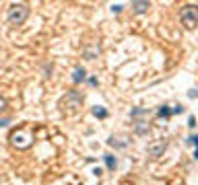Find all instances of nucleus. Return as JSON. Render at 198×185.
Listing matches in <instances>:
<instances>
[{
  "label": "nucleus",
  "instance_id": "obj_4",
  "mask_svg": "<svg viewBox=\"0 0 198 185\" xmlns=\"http://www.w3.org/2000/svg\"><path fill=\"white\" fill-rule=\"evenodd\" d=\"M103 161H105V165H107V169H109V171H114V169H116V156L105 154V156H103Z\"/></svg>",
  "mask_w": 198,
  "mask_h": 185
},
{
  "label": "nucleus",
  "instance_id": "obj_9",
  "mask_svg": "<svg viewBox=\"0 0 198 185\" xmlns=\"http://www.w3.org/2000/svg\"><path fill=\"white\" fill-rule=\"evenodd\" d=\"M186 142H188V144H194V146L198 148V136H192V138H188Z\"/></svg>",
  "mask_w": 198,
  "mask_h": 185
},
{
  "label": "nucleus",
  "instance_id": "obj_1",
  "mask_svg": "<svg viewBox=\"0 0 198 185\" xmlns=\"http://www.w3.org/2000/svg\"><path fill=\"white\" fill-rule=\"evenodd\" d=\"M182 23L186 25V29H194L198 25V8L196 6H192V4H188V6H184V10H182Z\"/></svg>",
  "mask_w": 198,
  "mask_h": 185
},
{
  "label": "nucleus",
  "instance_id": "obj_2",
  "mask_svg": "<svg viewBox=\"0 0 198 185\" xmlns=\"http://www.w3.org/2000/svg\"><path fill=\"white\" fill-rule=\"evenodd\" d=\"M27 15H29V8L25 4H15L8 10V23L10 25H21L25 19H27Z\"/></svg>",
  "mask_w": 198,
  "mask_h": 185
},
{
  "label": "nucleus",
  "instance_id": "obj_12",
  "mask_svg": "<svg viewBox=\"0 0 198 185\" xmlns=\"http://www.w3.org/2000/svg\"><path fill=\"white\" fill-rule=\"evenodd\" d=\"M112 10H114V12H120V10H122V4H114V6H112Z\"/></svg>",
  "mask_w": 198,
  "mask_h": 185
},
{
  "label": "nucleus",
  "instance_id": "obj_7",
  "mask_svg": "<svg viewBox=\"0 0 198 185\" xmlns=\"http://www.w3.org/2000/svg\"><path fill=\"white\" fill-rule=\"evenodd\" d=\"M93 115L99 117V119H105V117H107V111H105L103 107H93Z\"/></svg>",
  "mask_w": 198,
  "mask_h": 185
},
{
  "label": "nucleus",
  "instance_id": "obj_10",
  "mask_svg": "<svg viewBox=\"0 0 198 185\" xmlns=\"http://www.w3.org/2000/svg\"><path fill=\"white\" fill-rule=\"evenodd\" d=\"M188 126H190V128L196 126V117H194V115H190V117H188Z\"/></svg>",
  "mask_w": 198,
  "mask_h": 185
},
{
  "label": "nucleus",
  "instance_id": "obj_11",
  "mask_svg": "<svg viewBox=\"0 0 198 185\" xmlns=\"http://www.w3.org/2000/svg\"><path fill=\"white\" fill-rule=\"evenodd\" d=\"M188 97H190V99H196V97H198V88H192V91L188 92Z\"/></svg>",
  "mask_w": 198,
  "mask_h": 185
},
{
  "label": "nucleus",
  "instance_id": "obj_13",
  "mask_svg": "<svg viewBox=\"0 0 198 185\" xmlns=\"http://www.w3.org/2000/svg\"><path fill=\"white\" fill-rule=\"evenodd\" d=\"M184 107H173V115H178V113H182Z\"/></svg>",
  "mask_w": 198,
  "mask_h": 185
},
{
  "label": "nucleus",
  "instance_id": "obj_3",
  "mask_svg": "<svg viewBox=\"0 0 198 185\" xmlns=\"http://www.w3.org/2000/svg\"><path fill=\"white\" fill-rule=\"evenodd\" d=\"M85 76H87V72H85L83 68H76V70H74V74H72V82H76V84L83 82Z\"/></svg>",
  "mask_w": 198,
  "mask_h": 185
},
{
  "label": "nucleus",
  "instance_id": "obj_5",
  "mask_svg": "<svg viewBox=\"0 0 198 185\" xmlns=\"http://www.w3.org/2000/svg\"><path fill=\"white\" fill-rule=\"evenodd\" d=\"M163 148H165V142H159L157 146H151V148H148V152H151V154H153V156H159V154H161V150H163Z\"/></svg>",
  "mask_w": 198,
  "mask_h": 185
},
{
  "label": "nucleus",
  "instance_id": "obj_8",
  "mask_svg": "<svg viewBox=\"0 0 198 185\" xmlns=\"http://www.w3.org/2000/svg\"><path fill=\"white\" fill-rule=\"evenodd\" d=\"M169 115H173V109H167V107L159 109V117H169Z\"/></svg>",
  "mask_w": 198,
  "mask_h": 185
},
{
  "label": "nucleus",
  "instance_id": "obj_6",
  "mask_svg": "<svg viewBox=\"0 0 198 185\" xmlns=\"http://www.w3.org/2000/svg\"><path fill=\"white\" fill-rule=\"evenodd\" d=\"M148 6H151L148 2H132V8L136 10V12H144V10H147Z\"/></svg>",
  "mask_w": 198,
  "mask_h": 185
},
{
  "label": "nucleus",
  "instance_id": "obj_14",
  "mask_svg": "<svg viewBox=\"0 0 198 185\" xmlns=\"http://www.w3.org/2000/svg\"><path fill=\"white\" fill-rule=\"evenodd\" d=\"M194 158H198V148H196V152H194Z\"/></svg>",
  "mask_w": 198,
  "mask_h": 185
}]
</instances>
